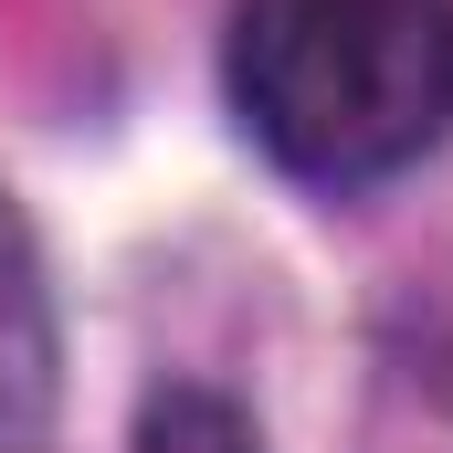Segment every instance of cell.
Masks as SVG:
<instances>
[{"label": "cell", "mask_w": 453, "mask_h": 453, "mask_svg": "<svg viewBox=\"0 0 453 453\" xmlns=\"http://www.w3.org/2000/svg\"><path fill=\"white\" fill-rule=\"evenodd\" d=\"M232 106L296 180H390L453 127V0H242Z\"/></svg>", "instance_id": "obj_1"}, {"label": "cell", "mask_w": 453, "mask_h": 453, "mask_svg": "<svg viewBox=\"0 0 453 453\" xmlns=\"http://www.w3.org/2000/svg\"><path fill=\"white\" fill-rule=\"evenodd\" d=\"M53 390H64V358H53V296H42V253L0 190V453H32L53 433Z\"/></svg>", "instance_id": "obj_2"}, {"label": "cell", "mask_w": 453, "mask_h": 453, "mask_svg": "<svg viewBox=\"0 0 453 453\" xmlns=\"http://www.w3.org/2000/svg\"><path fill=\"white\" fill-rule=\"evenodd\" d=\"M137 453H264V443H253V422L232 411L222 390L169 380V390H148V411H137Z\"/></svg>", "instance_id": "obj_3"}]
</instances>
